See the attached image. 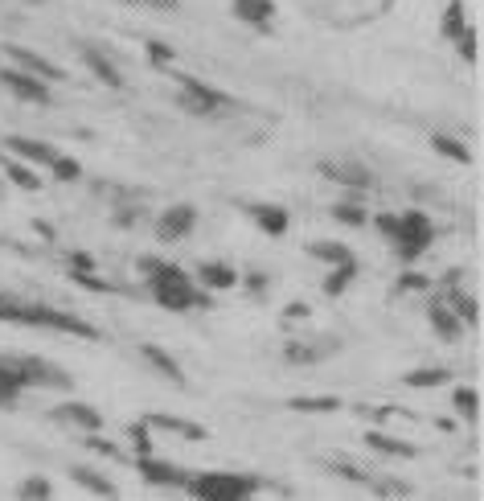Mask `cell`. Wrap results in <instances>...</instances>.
Instances as JSON below:
<instances>
[{"label": "cell", "instance_id": "6da1fadb", "mask_svg": "<svg viewBox=\"0 0 484 501\" xmlns=\"http://www.w3.org/2000/svg\"><path fill=\"white\" fill-rule=\"evenodd\" d=\"M185 489L193 493L197 501H254V493L263 489V476L205 468V473H189Z\"/></svg>", "mask_w": 484, "mask_h": 501}, {"label": "cell", "instance_id": "7a4b0ae2", "mask_svg": "<svg viewBox=\"0 0 484 501\" xmlns=\"http://www.w3.org/2000/svg\"><path fill=\"white\" fill-rule=\"evenodd\" d=\"M431 243H435V226H431V218H427L423 210L398 214V235L390 238V246H394V255H398L402 263H415Z\"/></svg>", "mask_w": 484, "mask_h": 501}, {"label": "cell", "instance_id": "3957f363", "mask_svg": "<svg viewBox=\"0 0 484 501\" xmlns=\"http://www.w3.org/2000/svg\"><path fill=\"white\" fill-rule=\"evenodd\" d=\"M177 107H180V111H189V115H197V120H213V115H218L221 107H230V99L221 95V90L205 87V82L185 78V82H180Z\"/></svg>", "mask_w": 484, "mask_h": 501}, {"label": "cell", "instance_id": "277c9868", "mask_svg": "<svg viewBox=\"0 0 484 501\" xmlns=\"http://www.w3.org/2000/svg\"><path fill=\"white\" fill-rule=\"evenodd\" d=\"M148 292H152V300L160 304V308H169V312L210 308V292L197 287L193 279H185V284H160V287H148Z\"/></svg>", "mask_w": 484, "mask_h": 501}, {"label": "cell", "instance_id": "5b68a950", "mask_svg": "<svg viewBox=\"0 0 484 501\" xmlns=\"http://www.w3.org/2000/svg\"><path fill=\"white\" fill-rule=\"evenodd\" d=\"M193 226H197V210L189 202H177L156 218V238L160 243H180V238L193 235Z\"/></svg>", "mask_w": 484, "mask_h": 501}, {"label": "cell", "instance_id": "8992f818", "mask_svg": "<svg viewBox=\"0 0 484 501\" xmlns=\"http://www.w3.org/2000/svg\"><path fill=\"white\" fill-rule=\"evenodd\" d=\"M136 468H139V476H144L148 485H156V489H185V481H189V468L172 464V460L136 456Z\"/></svg>", "mask_w": 484, "mask_h": 501}, {"label": "cell", "instance_id": "52a82bcc", "mask_svg": "<svg viewBox=\"0 0 484 501\" xmlns=\"http://www.w3.org/2000/svg\"><path fill=\"white\" fill-rule=\"evenodd\" d=\"M13 361L21 366V374L29 386H49V391H66V386H70V374L46 358H13Z\"/></svg>", "mask_w": 484, "mask_h": 501}, {"label": "cell", "instance_id": "ba28073f", "mask_svg": "<svg viewBox=\"0 0 484 501\" xmlns=\"http://www.w3.org/2000/svg\"><path fill=\"white\" fill-rule=\"evenodd\" d=\"M139 276H144L148 287H160V284H185V279H193L185 267H177L172 259H160V255H144V259L136 263Z\"/></svg>", "mask_w": 484, "mask_h": 501}, {"label": "cell", "instance_id": "9c48e42d", "mask_svg": "<svg viewBox=\"0 0 484 501\" xmlns=\"http://www.w3.org/2000/svg\"><path fill=\"white\" fill-rule=\"evenodd\" d=\"M242 210L251 214L254 226H259L263 235H271V238L287 235V226H292V214H287L283 205H275V202H246Z\"/></svg>", "mask_w": 484, "mask_h": 501}, {"label": "cell", "instance_id": "30bf717a", "mask_svg": "<svg viewBox=\"0 0 484 501\" xmlns=\"http://www.w3.org/2000/svg\"><path fill=\"white\" fill-rule=\"evenodd\" d=\"M0 82H5L16 99H25V103H41V107L49 103V87L41 78H33V74H25V70H8L5 66V70H0Z\"/></svg>", "mask_w": 484, "mask_h": 501}, {"label": "cell", "instance_id": "8fae6325", "mask_svg": "<svg viewBox=\"0 0 484 501\" xmlns=\"http://www.w3.org/2000/svg\"><path fill=\"white\" fill-rule=\"evenodd\" d=\"M193 284L205 287V292H230V287H238L242 279H238V271L230 267V263L210 259V263H201V267H197V279H193Z\"/></svg>", "mask_w": 484, "mask_h": 501}, {"label": "cell", "instance_id": "7c38bea8", "mask_svg": "<svg viewBox=\"0 0 484 501\" xmlns=\"http://www.w3.org/2000/svg\"><path fill=\"white\" fill-rule=\"evenodd\" d=\"M8 54H13V62H16V70H25V74H33V78H41V82H62L66 74L57 70L49 57H41V54H33V49H25V46H8Z\"/></svg>", "mask_w": 484, "mask_h": 501}, {"label": "cell", "instance_id": "4fadbf2b", "mask_svg": "<svg viewBox=\"0 0 484 501\" xmlns=\"http://www.w3.org/2000/svg\"><path fill=\"white\" fill-rule=\"evenodd\" d=\"M230 13L246 21L251 29H271L275 21V0H230Z\"/></svg>", "mask_w": 484, "mask_h": 501}, {"label": "cell", "instance_id": "5bb4252c", "mask_svg": "<svg viewBox=\"0 0 484 501\" xmlns=\"http://www.w3.org/2000/svg\"><path fill=\"white\" fill-rule=\"evenodd\" d=\"M54 419L57 423L82 427V432H98V427H103V415H98V407H90V402H62V407H54Z\"/></svg>", "mask_w": 484, "mask_h": 501}, {"label": "cell", "instance_id": "9a60e30c", "mask_svg": "<svg viewBox=\"0 0 484 501\" xmlns=\"http://www.w3.org/2000/svg\"><path fill=\"white\" fill-rule=\"evenodd\" d=\"M8 152H16L21 161H29V164H54V156H57V148L54 144H46V140H33V136H8Z\"/></svg>", "mask_w": 484, "mask_h": 501}, {"label": "cell", "instance_id": "2e32d148", "mask_svg": "<svg viewBox=\"0 0 484 501\" xmlns=\"http://www.w3.org/2000/svg\"><path fill=\"white\" fill-rule=\"evenodd\" d=\"M320 172H324L328 181H336V185L374 189V172H369V169H361V164H336V161H324V164H320Z\"/></svg>", "mask_w": 484, "mask_h": 501}, {"label": "cell", "instance_id": "e0dca14e", "mask_svg": "<svg viewBox=\"0 0 484 501\" xmlns=\"http://www.w3.org/2000/svg\"><path fill=\"white\" fill-rule=\"evenodd\" d=\"M21 391H29L21 366H16L13 358H0V407H13V402L21 399Z\"/></svg>", "mask_w": 484, "mask_h": 501}, {"label": "cell", "instance_id": "ac0fdd59", "mask_svg": "<svg viewBox=\"0 0 484 501\" xmlns=\"http://www.w3.org/2000/svg\"><path fill=\"white\" fill-rule=\"evenodd\" d=\"M70 481L78 485V489L95 493V497H107V501H115V497H119V489H115V485L107 481L103 473H95V468H87V464H74V468H70Z\"/></svg>", "mask_w": 484, "mask_h": 501}, {"label": "cell", "instance_id": "d6986e66", "mask_svg": "<svg viewBox=\"0 0 484 501\" xmlns=\"http://www.w3.org/2000/svg\"><path fill=\"white\" fill-rule=\"evenodd\" d=\"M139 358H144L152 370H160L164 378H172L177 386H185V370H180V361L169 358V353H164L160 345H139Z\"/></svg>", "mask_w": 484, "mask_h": 501}, {"label": "cell", "instance_id": "ffe728a7", "mask_svg": "<svg viewBox=\"0 0 484 501\" xmlns=\"http://www.w3.org/2000/svg\"><path fill=\"white\" fill-rule=\"evenodd\" d=\"M427 317H431V329H435V337H443V341H459V333H464V325H459V317H456V312H451L443 300H435Z\"/></svg>", "mask_w": 484, "mask_h": 501}, {"label": "cell", "instance_id": "44dd1931", "mask_svg": "<svg viewBox=\"0 0 484 501\" xmlns=\"http://www.w3.org/2000/svg\"><path fill=\"white\" fill-rule=\"evenodd\" d=\"M336 350V341H320V345H304V341H292L283 350V361H292V366H312V361L328 358V353Z\"/></svg>", "mask_w": 484, "mask_h": 501}, {"label": "cell", "instance_id": "7402d4cb", "mask_svg": "<svg viewBox=\"0 0 484 501\" xmlns=\"http://www.w3.org/2000/svg\"><path fill=\"white\" fill-rule=\"evenodd\" d=\"M82 62H87L90 70H95V78H98V82H107V87H111V90H119V87H123L119 66H115L111 57H103V54H98V49H82Z\"/></svg>", "mask_w": 484, "mask_h": 501}, {"label": "cell", "instance_id": "603a6c76", "mask_svg": "<svg viewBox=\"0 0 484 501\" xmlns=\"http://www.w3.org/2000/svg\"><path fill=\"white\" fill-rule=\"evenodd\" d=\"M292 411H304V415H333L341 411V399L336 394H300V399H287Z\"/></svg>", "mask_w": 484, "mask_h": 501}, {"label": "cell", "instance_id": "cb8c5ba5", "mask_svg": "<svg viewBox=\"0 0 484 501\" xmlns=\"http://www.w3.org/2000/svg\"><path fill=\"white\" fill-rule=\"evenodd\" d=\"M468 29H472V25H468V8H464V0H451V5L443 8V25H439V33H443L448 41H459Z\"/></svg>", "mask_w": 484, "mask_h": 501}, {"label": "cell", "instance_id": "d4e9b609", "mask_svg": "<svg viewBox=\"0 0 484 501\" xmlns=\"http://www.w3.org/2000/svg\"><path fill=\"white\" fill-rule=\"evenodd\" d=\"M144 423L148 427H164V432H172V435H185V440H205V427L189 423V419H177V415H148Z\"/></svg>", "mask_w": 484, "mask_h": 501}, {"label": "cell", "instance_id": "484cf974", "mask_svg": "<svg viewBox=\"0 0 484 501\" xmlns=\"http://www.w3.org/2000/svg\"><path fill=\"white\" fill-rule=\"evenodd\" d=\"M448 308L459 317V325H476V320H480V304H476V296H468L464 287H451L448 292Z\"/></svg>", "mask_w": 484, "mask_h": 501}, {"label": "cell", "instance_id": "4316f807", "mask_svg": "<svg viewBox=\"0 0 484 501\" xmlns=\"http://www.w3.org/2000/svg\"><path fill=\"white\" fill-rule=\"evenodd\" d=\"M312 259L328 263V267H341V263H353V251L345 243H333V238H320L312 243Z\"/></svg>", "mask_w": 484, "mask_h": 501}, {"label": "cell", "instance_id": "83f0119b", "mask_svg": "<svg viewBox=\"0 0 484 501\" xmlns=\"http://www.w3.org/2000/svg\"><path fill=\"white\" fill-rule=\"evenodd\" d=\"M366 444H369L374 452H382V456H402V460L415 456V444L394 440V435H382V432H369V435H366Z\"/></svg>", "mask_w": 484, "mask_h": 501}, {"label": "cell", "instance_id": "f1b7e54d", "mask_svg": "<svg viewBox=\"0 0 484 501\" xmlns=\"http://www.w3.org/2000/svg\"><path fill=\"white\" fill-rule=\"evenodd\" d=\"M448 378H451L448 366H423V370H410L402 382L415 386V391H427V386H439V382H448Z\"/></svg>", "mask_w": 484, "mask_h": 501}, {"label": "cell", "instance_id": "f546056e", "mask_svg": "<svg viewBox=\"0 0 484 501\" xmlns=\"http://www.w3.org/2000/svg\"><path fill=\"white\" fill-rule=\"evenodd\" d=\"M16 497L21 501H49L54 497V485H49V476H25V481L16 485Z\"/></svg>", "mask_w": 484, "mask_h": 501}, {"label": "cell", "instance_id": "4dcf8cb0", "mask_svg": "<svg viewBox=\"0 0 484 501\" xmlns=\"http://www.w3.org/2000/svg\"><path fill=\"white\" fill-rule=\"evenodd\" d=\"M49 177H54L57 185H74V181L82 177V164L74 161V156L57 152V156H54V164H49Z\"/></svg>", "mask_w": 484, "mask_h": 501}, {"label": "cell", "instance_id": "1f68e13d", "mask_svg": "<svg viewBox=\"0 0 484 501\" xmlns=\"http://www.w3.org/2000/svg\"><path fill=\"white\" fill-rule=\"evenodd\" d=\"M431 144H435V152H443V156H448V161H456V164H468V161H472L468 144H459V140L443 136V131H435V136H431Z\"/></svg>", "mask_w": 484, "mask_h": 501}, {"label": "cell", "instance_id": "d6a6232c", "mask_svg": "<svg viewBox=\"0 0 484 501\" xmlns=\"http://www.w3.org/2000/svg\"><path fill=\"white\" fill-rule=\"evenodd\" d=\"M353 276H357V263H341V267H333L328 271V279H324V296H341L345 287L353 284Z\"/></svg>", "mask_w": 484, "mask_h": 501}, {"label": "cell", "instance_id": "836d02e7", "mask_svg": "<svg viewBox=\"0 0 484 501\" xmlns=\"http://www.w3.org/2000/svg\"><path fill=\"white\" fill-rule=\"evenodd\" d=\"M5 172H8V181H16V185L29 189V193H33V189H41V177L33 169H25L16 156H8V161H5Z\"/></svg>", "mask_w": 484, "mask_h": 501}, {"label": "cell", "instance_id": "e575fe53", "mask_svg": "<svg viewBox=\"0 0 484 501\" xmlns=\"http://www.w3.org/2000/svg\"><path fill=\"white\" fill-rule=\"evenodd\" d=\"M0 320H8V325H29V304L0 292Z\"/></svg>", "mask_w": 484, "mask_h": 501}, {"label": "cell", "instance_id": "d590c367", "mask_svg": "<svg viewBox=\"0 0 484 501\" xmlns=\"http://www.w3.org/2000/svg\"><path fill=\"white\" fill-rule=\"evenodd\" d=\"M451 402H456L459 419H476V415H480V394H476L472 386H459V391L451 394Z\"/></svg>", "mask_w": 484, "mask_h": 501}, {"label": "cell", "instance_id": "8d00e7d4", "mask_svg": "<svg viewBox=\"0 0 484 501\" xmlns=\"http://www.w3.org/2000/svg\"><path fill=\"white\" fill-rule=\"evenodd\" d=\"M333 218L341 222V226H366V218H369V214L361 210L357 202H336V205H333Z\"/></svg>", "mask_w": 484, "mask_h": 501}, {"label": "cell", "instance_id": "74e56055", "mask_svg": "<svg viewBox=\"0 0 484 501\" xmlns=\"http://www.w3.org/2000/svg\"><path fill=\"white\" fill-rule=\"evenodd\" d=\"M128 435H131V444H136V456H156V444H152V435H148V423H131Z\"/></svg>", "mask_w": 484, "mask_h": 501}, {"label": "cell", "instance_id": "f35d334b", "mask_svg": "<svg viewBox=\"0 0 484 501\" xmlns=\"http://www.w3.org/2000/svg\"><path fill=\"white\" fill-rule=\"evenodd\" d=\"M148 62H152V66H160V70H164V66H172V62H177V49H172V46H164V41H148Z\"/></svg>", "mask_w": 484, "mask_h": 501}, {"label": "cell", "instance_id": "ab89813d", "mask_svg": "<svg viewBox=\"0 0 484 501\" xmlns=\"http://www.w3.org/2000/svg\"><path fill=\"white\" fill-rule=\"evenodd\" d=\"M431 287V279L418 276V271H407V276H398V292H427Z\"/></svg>", "mask_w": 484, "mask_h": 501}, {"label": "cell", "instance_id": "60d3db41", "mask_svg": "<svg viewBox=\"0 0 484 501\" xmlns=\"http://www.w3.org/2000/svg\"><path fill=\"white\" fill-rule=\"evenodd\" d=\"M70 276H74V284H82L87 292H111V284H103L95 271H70Z\"/></svg>", "mask_w": 484, "mask_h": 501}, {"label": "cell", "instance_id": "b9f144b4", "mask_svg": "<svg viewBox=\"0 0 484 501\" xmlns=\"http://www.w3.org/2000/svg\"><path fill=\"white\" fill-rule=\"evenodd\" d=\"M374 226H377V235L390 243V238L398 235V214H374Z\"/></svg>", "mask_w": 484, "mask_h": 501}, {"label": "cell", "instance_id": "7bdbcfd3", "mask_svg": "<svg viewBox=\"0 0 484 501\" xmlns=\"http://www.w3.org/2000/svg\"><path fill=\"white\" fill-rule=\"evenodd\" d=\"M87 448H90V452H98V456H111V460H119V448H115L111 440H98L95 432H87Z\"/></svg>", "mask_w": 484, "mask_h": 501}, {"label": "cell", "instance_id": "ee69618b", "mask_svg": "<svg viewBox=\"0 0 484 501\" xmlns=\"http://www.w3.org/2000/svg\"><path fill=\"white\" fill-rule=\"evenodd\" d=\"M456 54L464 57V62H476V29H468L464 37L456 41Z\"/></svg>", "mask_w": 484, "mask_h": 501}, {"label": "cell", "instance_id": "f6af8a7d", "mask_svg": "<svg viewBox=\"0 0 484 501\" xmlns=\"http://www.w3.org/2000/svg\"><path fill=\"white\" fill-rule=\"evenodd\" d=\"M66 267H70V271H95V259L82 255V251H70V255H66Z\"/></svg>", "mask_w": 484, "mask_h": 501}, {"label": "cell", "instance_id": "bcb514c9", "mask_svg": "<svg viewBox=\"0 0 484 501\" xmlns=\"http://www.w3.org/2000/svg\"><path fill=\"white\" fill-rule=\"evenodd\" d=\"M308 317H312V308H308V304H300V300L283 308V320H287V325H295V320H308Z\"/></svg>", "mask_w": 484, "mask_h": 501}, {"label": "cell", "instance_id": "7dc6e473", "mask_svg": "<svg viewBox=\"0 0 484 501\" xmlns=\"http://www.w3.org/2000/svg\"><path fill=\"white\" fill-rule=\"evenodd\" d=\"M246 292L263 296V292H267V276H263V271H251V276H246Z\"/></svg>", "mask_w": 484, "mask_h": 501}, {"label": "cell", "instance_id": "c3c4849f", "mask_svg": "<svg viewBox=\"0 0 484 501\" xmlns=\"http://www.w3.org/2000/svg\"><path fill=\"white\" fill-rule=\"evenodd\" d=\"M136 5H152V8H177V0H136Z\"/></svg>", "mask_w": 484, "mask_h": 501}]
</instances>
